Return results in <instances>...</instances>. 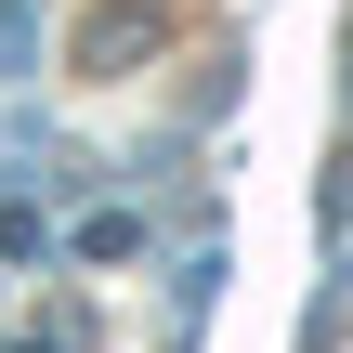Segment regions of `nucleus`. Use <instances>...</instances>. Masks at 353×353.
<instances>
[{
    "instance_id": "obj_1",
    "label": "nucleus",
    "mask_w": 353,
    "mask_h": 353,
    "mask_svg": "<svg viewBox=\"0 0 353 353\" xmlns=\"http://www.w3.org/2000/svg\"><path fill=\"white\" fill-rule=\"evenodd\" d=\"M79 262H144V210H79Z\"/></svg>"
},
{
    "instance_id": "obj_2",
    "label": "nucleus",
    "mask_w": 353,
    "mask_h": 353,
    "mask_svg": "<svg viewBox=\"0 0 353 353\" xmlns=\"http://www.w3.org/2000/svg\"><path fill=\"white\" fill-rule=\"evenodd\" d=\"M13 353H65V341H52V327H26V341H13Z\"/></svg>"
}]
</instances>
